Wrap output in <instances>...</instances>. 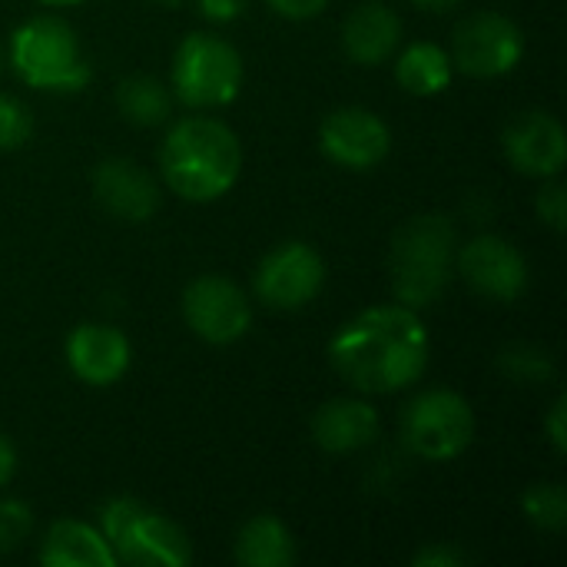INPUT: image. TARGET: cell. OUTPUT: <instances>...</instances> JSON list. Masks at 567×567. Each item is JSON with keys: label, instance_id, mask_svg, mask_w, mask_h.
I'll return each instance as SVG.
<instances>
[{"label": "cell", "instance_id": "cell-4", "mask_svg": "<svg viewBox=\"0 0 567 567\" xmlns=\"http://www.w3.org/2000/svg\"><path fill=\"white\" fill-rule=\"evenodd\" d=\"M10 66L27 86L50 93H76L93 76L76 30L53 13L30 17L13 30Z\"/></svg>", "mask_w": 567, "mask_h": 567}, {"label": "cell", "instance_id": "cell-17", "mask_svg": "<svg viewBox=\"0 0 567 567\" xmlns=\"http://www.w3.org/2000/svg\"><path fill=\"white\" fill-rule=\"evenodd\" d=\"M402 43V20L385 3H362L342 23V50L359 66H379Z\"/></svg>", "mask_w": 567, "mask_h": 567}, {"label": "cell", "instance_id": "cell-30", "mask_svg": "<svg viewBox=\"0 0 567 567\" xmlns=\"http://www.w3.org/2000/svg\"><path fill=\"white\" fill-rule=\"evenodd\" d=\"M199 10H203V17H209L213 23H233V20L243 17L246 0H199Z\"/></svg>", "mask_w": 567, "mask_h": 567}, {"label": "cell", "instance_id": "cell-24", "mask_svg": "<svg viewBox=\"0 0 567 567\" xmlns=\"http://www.w3.org/2000/svg\"><path fill=\"white\" fill-rule=\"evenodd\" d=\"M33 532V512L20 498H0V555L17 551Z\"/></svg>", "mask_w": 567, "mask_h": 567}, {"label": "cell", "instance_id": "cell-7", "mask_svg": "<svg viewBox=\"0 0 567 567\" xmlns=\"http://www.w3.org/2000/svg\"><path fill=\"white\" fill-rule=\"evenodd\" d=\"M402 439L409 452L425 462H452L475 439V412L465 395L452 389H429L405 405Z\"/></svg>", "mask_w": 567, "mask_h": 567}, {"label": "cell", "instance_id": "cell-34", "mask_svg": "<svg viewBox=\"0 0 567 567\" xmlns=\"http://www.w3.org/2000/svg\"><path fill=\"white\" fill-rule=\"evenodd\" d=\"M153 3H183V0H153Z\"/></svg>", "mask_w": 567, "mask_h": 567}, {"label": "cell", "instance_id": "cell-8", "mask_svg": "<svg viewBox=\"0 0 567 567\" xmlns=\"http://www.w3.org/2000/svg\"><path fill=\"white\" fill-rule=\"evenodd\" d=\"M449 56L465 76L495 80L522 63L525 33L512 17L498 10H475L455 27Z\"/></svg>", "mask_w": 567, "mask_h": 567}, {"label": "cell", "instance_id": "cell-21", "mask_svg": "<svg viewBox=\"0 0 567 567\" xmlns=\"http://www.w3.org/2000/svg\"><path fill=\"white\" fill-rule=\"evenodd\" d=\"M116 110L133 126H163L173 116V90L150 73H133L116 86Z\"/></svg>", "mask_w": 567, "mask_h": 567}, {"label": "cell", "instance_id": "cell-29", "mask_svg": "<svg viewBox=\"0 0 567 567\" xmlns=\"http://www.w3.org/2000/svg\"><path fill=\"white\" fill-rule=\"evenodd\" d=\"M266 3L286 20H316L329 7V0H266Z\"/></svg>", "mask_w": 567, "mask_h": 567}, {"label": "cell", "instance_id": "cell-20", "mask_svg": "<svg viewBox=\"0 0 567 567\" xmlns=\"http://www.w3.org/2000/svg\"><path fill=\"white\" fill-rule=\"evenodd\" d=\"M236 561L243 567H289L296 565V538L276 515L249 518L236 535Z\"/></svg>", "mask_w": 567, "mask_h": 567}, {"label": "cell", "instance_id": "cell-32", "mask_svg": "<svg viewBox=\"0 0 567 567\" xmlns=\"http://www.w3.org/2000/svg\"><path fill=\"white\" fill-rule=\"evenodd\" d=\"M419 10H425V13H449V10H455L462 0H412Z\"/></svg>", "mask_w": 567, "mask_h": 567}, {"label": "cell", "instance_id": "cell-15", "mask_svg": "<svg viewBox=\"0 0 567 567\" xmlns=\"http://www.w3.org/2000/svg\"><path fill=\"white\" fill-rule=\"evenodd\" d=\"M93 196L123 223H146L159 209L156 179L140 163L123 156H110L93 169Z\"/></svg>", "mask_w": 567, "mask_h": 567}, {"label": "cell", "instance_id": "cell-2", "mask_svg": "<svg viewBox=\"0 0 567 567\" xmlns=\"http://www.w3.org/2000/svg\"><path fill=\"white\" fill-rule=\"evenodd\" d=\"M159 173L186 203H213L226 196L243 173L239 136L213 116H183L159 146Z\"/></svg>", "mask_w": 567, "mask_h": 567}, {"label": "cell", "instance_id": "cell-5", "mask_svg": "<svg viewBox=\"0 0 567 567\" xmlns=\"http://www.w3.org/2000/svg\"><path fill=\"white\" fill-rule=\"evenodd\" d=\"M100 535L116 561L130 567H186L193 561L189 535L136 498H110L100 508Z\"/></svg>", "mask_w": 567, "mask_h": 567}, {"label": "cell", "instance_id": "cell-25", "mask_svg": "<svg viewBox=\"0 0 567 567\" xmlns=\"http://www.w3.org/2000/svg\"><path fill=\"white\" fill-rule=\"evenodd\" d=\"M33 133V116L30 110L10 96V93H0V150H20Z\"/></svg>", "mask_w": 567, "mask_h": 567}, {"label": "cell", "instance_id": "cell-13", "mask_svg": "<svg viewBox=\"0 0 567 567\" xmlns=\"http://www.w3.org/2000/svg\"><path fill=\"white\" fill-rule=\"evenodd\" d=\"M502 150H505V159L525 176H535V179L558 176L567 159L565 126L548 110H525L505 126Z\"/></svg>", "mask_w": 567, "mask_h": 567}, {"label": "cell", "instance_id": "cell-35", "mask_svg": "<svg viewBox=\"0 0 567 567\" xmlns=\"http://www.w3.org/2000/svg\"><path fill=\"white\" fill-rule=\"evenodd\" d=\"M0 60H3V53H0Z\"/></svg>", "mask_w": 567, "mask_h": 567}, {"label": "cell", "instance_id": "cell-23", "mask_svg": "<svg viewBox=\"0 0 567 567\" xmlns=\"http://www.w3.org/2000/svg\"><path fill=\"white\" fill-rule=\"evenodd\" d=\"M498 369L505 379L518 382V385H545L555 375V362L545 349L528 346V342H515L508 349H502L498 355Z\"/></svg>", "mask_w": 567, "mask_h": 567}, {"label": "cell", "instance_id": "cell-12", "mask_svg": "<svg viewBox=\"0 0 567 567\" xmlns=\"http://www.w3.org/2000/svg\"><path fill=\"white\" fill-rule=\"evenodd\" d=\"M319 150L342 169H372L392 150L385 120L365 106H339L319 126Z\"/></svg>", "mask_w": 567, "mask_h": 567}, {"label": "cell", "instance_id": "cell-11", "mask_svg": "<svg viewBox=\"0 0 567 567\" xmlns=\"http://www.w3.org/2000/svg\"><path fill=\"white\" fill-rule=\"evenodd\" d=\"M455 266L462 272V279L485 299H498V302H515L525 296L528 289V259L522 256V249L502 236L482 233L475 239H468L458 252H455Z\"/></svg>", "mask_w": 567, "mask_h": 567}, {"label": "cell", "instance_id": "cell-14", "mask_svg": "<svg viewBox=\"0 0 567 567\" xmlns=\"http://www.w3.org/2000/svg\"><path fill=\"white\" fill-rule=\"evenodd\" d=\"M66 365L70 372L93 385V389H106V385H116L126 369H130V359H133V349H130V339L113 329V326H100V322H83L76 326L70 336H66Z\"/></svg>", "mask_w": 567, "mask_h": 567}, {"label": "cell", "instance_id": "cell-31", "mask_svg": "<svg viewBox=\"0 0 567 567\" xmlns=\"http://www.w3.org/2000/svg\"><path fill=\"white\" fill-rule=\"evenodd\" d=\"M13 472H17V449L7 439V432L0 429V488L13 478Z\"/></svg>", "mask_w": 567, "mask_h": 567}, {"label": "cell", "instance_id": "cell-6", "mask_svg": "<svg viewBox=\"0 0 567 567\" xmlns=\"http://www.w3.org/2000/svg\"><path fill=\"white\" fill-rule=\"evenodd\" d=\"M246 66L239 50L216 33H189L173 53V93L193 110H216L239 96Z\"/></svg>", "mask_w": 567, "mask_h": 567}, {"label": "cell", "instance_id": "cell-33", "mask_svg": "<svg viewBox=\"0 0 567 567\" xmlns=\"http://www.w3.org/2000/svg\"><path fill=\"white\" fill-rule=\"evenodd\" d=\"M43 7H73V3H83V0H40Z\"/></svg>", "mask_w": 567, "mask_h": 567}, {"label": "cell", "instance_id": "cell-16", "mask_svg": "<svg viewBox=\"0 0 567 567\" xmlns=\"http://www.w3.org/2000/svg\"><path fill=\"white\" fill-rule=\"evenodd\" d=\"M312 439L329 455H352L379 439V412L365 399H332L312 415Z\"/></svg>", "mask_w": 567, "mask_h": 567}, {"label": "cell", "instance_id": "cell-27", "mask_svg": "<svg viewBox=\"0 0 567 567\" xmlns=\"http://www.w3.org/2000/svg\"><path fill=\"white\" fill-rule=\"evenodd\" d=\"M545 435H548L551 449H555L558 455H565L567 452V399L565 395H558V399H555V405L548 409Z\"/></svg>", "mask_w": 567, "mask_h": 567}, {"label": "cell", "instance_id": "cell-3", "mask_svg": "<svg viewBox=\"0 0 567 567\" xmlns=\"http://www.w3.org/2000/svg\"><path fill=\"white\" fill-rule=\"evenodd\" d=\"M455 252L458 239L449 216L425 213L402 223L389 249L392 292L399 306L422 312L439 302L455 276Z\"/></svg>", "mask_w": 567, "mask_h": 567}, {"label": "cell", "instance_id": "cell-1", "mask_svg": "<svg viewBox=\"0 0 567 567\" xmlns=\"http://www.w3.org/2000/svg\"><path fill=\"white\" fill-rule=\"evenodd\" d=\"M432 359L422 316L409 306H372L329 342V362L355 392L392 395L415 385Z\"/></svg>", "mask_w": 567, "mask_h": 567}, {"label": "cell", "instance_id": "cell-28", "mask_svg": "<svg viewBox=\"0 0 567 567\" xmlns=\"http://www.w3.org/2000/svg\"><path fill=\"white\" fill-rule=\"evenodd\" d=\"M465 561H468L465 551H458V548H452V545H429V548H422V551L412 558V565L415 567H462Z\"/></svg>", "mask_w": 567, "mask_h": 567}, {"label": "cell", "instance_id": "cell-10", "mask_svg": "<svg viewBox=\"0 0 567 567\" xmlns=\"http://www.w3.org/2000/svg\"><path fill=\"white\" fill-rule=\"evenodd\" d=\"M183 319L209 346H229L239 342L252 326V302L226 276L206 272L193 279L183 292Z\"/></svg>", "mask_w": 567, "mask_h": 567}, {"label": "cell", "instance_id": "cell-22", "mask_svg": "<svg viewBox=\"0 0 567 567\" xmlns=\"http://www.w3.org/2000/svg\"><path fill=\"white\" fill-rule=\"evenodd\" d=\"M522 508L525 518L538 528V532H565L567 525V495L558 482H535L528 485V492L522 495Z\"/></svg>", "mask_w": 567, "mask_h": 567}, {"label": "cell", "instance_id": "cell-18", "mask_svg": "<svg viewBox=\"0 0 567 567\" xmlns=\"http://www.w3.org/2000/svg\"><path fill=\"white\" fill-rule=\"evenodd\" d=\"M40 565L43 567H113L116 555L100 535V528L86 522H53L40 545Z\"/></svg>", "mask_w": 567, "mask_h": 567}, {"label": "cell", "instance_id": "cell-9", "mask_svg": "<svg viewBox=\"0 0 567 567\" xmlns=\"http://www.w3.org/2000/svg\"><path fill=\"white\" fill-rule=\"evenodd\" d=\"M326 286V262L309 243H282L262 256L252 276L256 299L279 312L309 306Z\"/></svg>", "mask_w": 567, "mask_h": 567}, {"label": "cell", "instance_id": "cell-26", "mask_svg": "<svg viewBox=\"0 0 567 567\" xmlns=\"http://www.w3.org/2000/svg\"><path fill=\"white\" fill-rule=\"evenodd\" d=\"M535 209L542 216V223H548L555 233H565L567 223V189L558 176H548L538 189V199H535Z\"/></svg>", "mask_w": 567, "mask_h": 567}, {"label": "cell", "instance_id": "cell-19", "mask_svg": "<svg viewBox=\"0 0 567 567\" xmlns=\"http://www.w3.org/2000/svg\"><path fill=\"white\" fill-rule=\"evenodd\" d=\"M455 63L445 47L432 40L409 43L395 60V80L412 96H439L452 86Z\"/></svg>", "mask_w": 567, "mask_h": 567}]
</instances>
